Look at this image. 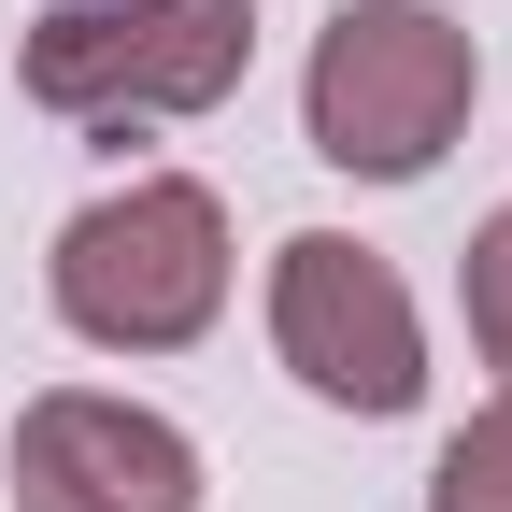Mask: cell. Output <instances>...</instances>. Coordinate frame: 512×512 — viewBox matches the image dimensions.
I'll use <instances>...</instances> for the list:
<instances>
[{"label": "cell", "mask_w": 512, "mask_h": 512, "mask_svg": "<svg viewBox=\"0 0 512 512\" xmlns=\"http://www.w3.org/2000/svg\"><path fill=\"white\" fill-rule=\"evenodd\" d=\"M470 100H484V29L441 15V0H342L299 72L313 157L356 185H427L470 143Z\"/></svg>", "instance_id": "6da1fadb"}, {"label": "cell", "mask_w": 512, "mask_h": 512, "mask_svg": "<svg viewBox=\"0 0 512 512\" xmlns=\"http://www.w3.org/2000/svg\"><path fill=\"white\" fill-rule=\"evenodd\" d=\"M43 299H57V328L100 342V356H185V342H214V313H228V200L200 171L100 185V200L57 228V256H43Z\"/></svg>", "instance_id": "7a4b0ae2"}, {"label": "cell", "mask_w": 512, "mask_h": 512, "mask_svg": "<svg viewBox=\"0 0 512 512\" xmlns=\"http://www.w3.org/2000/svg\"><path fill=\"white\" fill-rule=\"evenodd\" d=\"M256 72V0H43L29 100L57 128H185L242 100Z\"/></svg>", "instance_id": "3957f363"}, {"label": "cell", "mask_w": 512, "mask_h": 512, "mask_svg": "<svg viewBox=\"0 0 512 512\" xmlns=\"http://www.w3.org/2000/svg\"><path fill=\"white\" fill-rule=\"evenodd\" d=\"M271 356L299 370V399H328L356 427L427 399V313L356 228H299L271 256Z\"/></svg>", "instance_id": "277c9868"}, {"label": "cell", "mask_w": 512, "mask_h": 512, "mask_svg": "<svg viewBox=\"0 0 512 512\" xmlns=\"http://www.w3.org/2000/svg\"><path fill=\"white\" fill-rule=\"evenodd\" d=\"M0 484L15 512H200V441L157 399H114V384H43L0 441Z\"/></svg>", "instance_id": "5b68a950"}, {"label": "cell", "mask_w": 512, "mask_h": 512, "mask_svg": "<svg viewBox=\"0 0 512 512\" xmlns=\"http://www.w3.org/2000/svg\"><path fill=\"white\" fill-rule=\"evenodd\" d=\"M427 512H512V384L470 399V427L427 456Z\"/></svg>", "instance_id": "8992f818"}, {"label": "cell", "mask_w": 512, "mask_h": 512, "mask_svg": "<svg viewBox=\"0 0 512 512\" xmlns=\"http://www.w3.org/2000/svg\"><path fill=\"white\" fill-rule=\"evenodd\" d=\"M456 299H470V342H484V370L512 384V200L470 228V256H456Z\"/></svg>", "instance_id": "52a82bcc"}]
</instances>
